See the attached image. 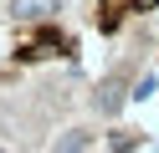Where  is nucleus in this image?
Here are the masks:
<instances>
[{
  "instance_id": "obj_1",
  "label": "nucleus",
  "mask_w": 159,
  "mask_h": 153,
  "mask_svg": "<svg viewBox=\"0 0 159 153\" xmlns=\"http://www.w3.org/2000/svg\"><path fill=\"white\" fill-rule=\"evenodd\" d=\"M57 0H16V15L21 20H36V15H52Z\"/></svg>"
},
{
  "instance_id": "obj_2",
  "label": "nucleus",
  "mask_w": 159,
  "mask_h": 153,
  "mask_svg": "<svg viewBox=\"0 0 159 153\" xmlns=\"http://www.w3.org/2000/svg\"><path fill=\"white\" fill-rule=\"evenodd\" d=\"M87 148V133H67L62 143H57V153H82Z\"/></svg>"
},
{
  "instance_id": "obj_3",
  "label": "nucleus",
  "mask_w": 159,
  "mask_h": 153,
  "mask_svg": "<svg viewBox=\"0 0 159 153\" xmlns=\"http://www.w3.org/2000/svg\"><path fill=\"white\" fill-rule=\"evenodd\" d=\"M0 153H5V148H0Z\"/></svg>"
}]
</instances>
